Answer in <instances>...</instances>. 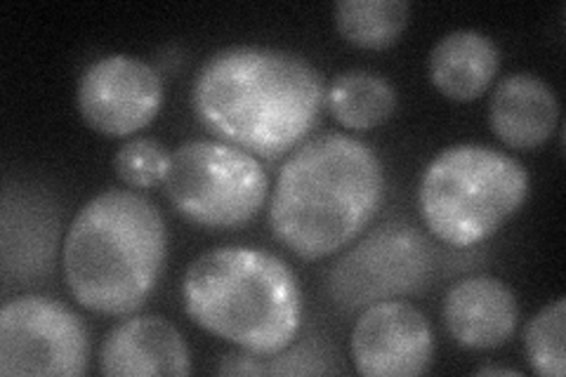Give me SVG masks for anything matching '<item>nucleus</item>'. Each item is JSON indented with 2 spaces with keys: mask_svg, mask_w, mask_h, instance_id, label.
I'll list each match as a JSON object with an SVG mask.
<instances>
[{
  "mask_svg": "<svg viewBox=\"0 0 566 377\" xmlns=\"http://www.w3.org/2000/svg\"><path fill=\"white\" fill-rule=\"evenodd\" d=\"M326 104L324 76L297 52L232 45L208 57L191 87L193 114L220 142L258 158L295 149Z\"/></svg>",
  "mask_w": 566,
  "mask_h": 377,
  "instance_id": "1",
  "label": "nucleus"
},
{
  "mask_svg": "<svg viewBox=\"0 0 566 377\" xmlns=\"http://www.w3.org/2000/svg\"><path fill=\"white\" fill-rule=\"evenodd\" d=\"M99 373L109 377H185L191 354L182 333L164 316H133L106 333L99 347Z\"/></svg>",
  "mask_w": 566,
  "mask_h": 377,
  "instance_id": "11",
  "label": "nucleus"
},
{
  "mask_svg": "<svg viewBox=\"0 0 566 377\" xmlns=\"http://www.w3.org/2000/svg\"><path fill=\"white\" fill-rule=\"evenodd\" d=\"M397 90L374 71L352 69L335 76L326 90V106L343 128L366 133L374 130L397 112Z\"/></svg>",
  "mask_w": 566,
  "mask_h": 377,
  "instance_id": "15",
  "label": "nucleus"
},
{
  "mask_svg": "<svg viewBox=\"0 0 566 377\" xmlns=\"http://www.w3.org/2000/svg\"><path fill=\"white\" fill-rule=\"evenodd\" d=\"M566 297H557L528 321L524 331L526 362L543 377H564L566 373Z\"/></svg>",
  "mask_w": 566,
  "mask_h": 377,
  "instance_id": "17",
  "label": "nucleus"
},
{
  "mask_svg": "<svg viewBox=\"0 0 566 377\" xmlns=\"http://www.w3.org/2000/svg\"><path fill=\"white\" fill-rule=\"evenodd\" d=\"M333 20L349 45L385 50L399 43L411 20V6L406 0H340Z\"/></svg>",
  "mask_w": 566,
  "mask_h": 377,
  "instance_id": "16",
  "label": "nucleus"
},
{
  "mask_svg": "<svg viewBox=\"0 0 566 377\" xmlns=\"http://www.w3.org/2000/svg\"><path fill=\"white\" fill-rule=\"evenodd\" d=\"M430 276L432 250L422 233L387 222L331 266L328 293L338 307L354 312L420 293Z\"/></svg>",
  "mask_w": 566,
  "mask_h": 377,
  "instance_id": "7",
  "label": "nucleus"
},
{
  "mask_svg": "<svg viewBox=\"0 0 566 377\" xmlns=\"http://www.w3.org/2000/svg\"><path fill=\"white\" fill-rule=\"evenodd\" d=\"M349 349L354 368L366 377H416L432 364L434 335L413 304L387 300L361 312Z\"/></svg>",
  "mask_w": 566,
  "mask_h": 377,
  "instance_id": "10",
  "label": "nucleus"
},
{
  "mask_svg": "<svg viewBox=\"0 0 566 377\" xmlns=\"http://www.w3.org/2000/svg\"><path fill=\"white\" fill-rule=\"evenodd\" d=\"M501 69V52L486 33L458 29L432 48L428 76L453 102L480 100Z\"/></svg>",
  "mask_w": 566,
  "mask_h": 377,
  "instance_id": "14",
  "label": "nucleus"
},
{
  "mask_svg": "<svg viewBox=\"0 0 566 377\" xmlns=\"http://www.w3.org/2000/svg\"><path fill=\"white\" fill-rule=\"evenodd\" d=\"M164 191L187 222L239 229L268 201L270 177L253 154L220 139H191L170 151Z\"/></svg>",
  "mask_w": 566,
  "mask_h": 377,
  "instance_id": "6",
  "label": "nucleus"
},
{
  "mask_svg": "<svg viewBox=\"0 0 566 377\" xmlns=\"http://www.w3.org/2000/svg\"><path fill=\"white\" fill-rule=\"evenodd\" d=\"M493 135L505 147L528 151L545 145L559 123V100L553 85L534 74L505 76L495 85L489 104Z\"/></svg>",
  "mask_w": 566,
  "mask_h": 377,
  "instance_id": "13",
  "label": "nucleus"
},
{
  "mask_svg": "<svg viewBox=\"0 0 566 377\" xmlns=\"http://www.w3.org/2000/svg\"><path fill=\"white\" fill-rule=\"evenodd\" d=\"M517 158L486 145H453L424 168L418 206L434 237L453 248L484 243L528 199Z\"/></svg>",
  "mask_w": 566,
  "mask_h": 377,
  "instance_id": "5",
  "label": "nucleus"
},
{
  "mask_svg": "<svg viewBox=\"0 0 566 377\" xmlns=\"http://www.w3.org/2000/svg\"><path fill=\"white\" fill-rule=\"evenodd\" d=\"M441 316L455 345L470 352H491L515 335L520 304L501 279L470 276L447 293Z\"/></svg>",
  "mask_w": 566,
  "mask_h": 377,
  "instance_id": "12",
  "label": "nucleus"
},
{
  "mask_svg": "<svg viewBox=\"0 0 566 377\" xmlns=\"http://www.w3.org/2000/svg\"><path fill=\"white\" fill-rule=\"evenodd\" d=\"M91 364L83 318L45 295H20L0 312V375L78 377Z\"/></svg>",
  "mask_w": 566,
  "mask_h": 377,
  "instance_id": "8",
  "label": "nucleus"
},
{
  "mask_svg": "<svg viewBox=\"0 0 566 377\" xmlns=\"http://www.w3.org/2000/svg\"><path fill=\"white\" fill-rule=\"evenodd\" d=\"M476 375H505V377H522L520 370L515 368H499V366H484L476 370Z\"/></svg>",
  "mask_w": 566,
  "mask_h": 377,
  "instance_id": "20",
  "label": "nucleus"
},
{
  "mask_svg": "<svg viewBox=\"0 0 566 377\" xmlns=\"http://www.w3.org/2000/svg\"><path fill=\"white\" fill-rule=\"evenodd\" d=\"M382 199L378 154L349 135L324 133L283 164L270 201V227L293 255L322 260L357 239Z\"/></svg>",
  "mask_w": 566,
  "mask_h": 377,
  "instance_id": "2",
  "label": "nucleus"
},
{
  "mask_svg": "<svg viewBox=\"0 0 566 377\" xmlns=\"http://www.w3.org/2000/svg\"><path fill=\"white\" fill-rule=\"evenodd\" d=\"M182 302L201 331L255 356L289 349L303 326L293 269L258 248L227 245L199 255L185 274Z\"/></svg>",
  "mask_w": 566,
  "mask_h": 377,
  "instance_id": "4",
  "label": "nucleus"
},
{
  "mask_svg": "<svg viewBox=\"0 0 566 377\" xmlns=\"http://www.w3.org/2000/svg\"><path fill=\"white\" fill-rule=\"evenodd\" d=\"M166 255L168 229L158 208L133 189H106L66 231V289L87 312L128 316L154 293Z\"/></svg>",
  "mask_w": 566,
  "mask_h": 377,
  "instance_id": "3",
  "label": "nucleus"
},
{
  "mask_svg": "<svg viewBox=\"0 0 566 377\" xmlns=\"http://www.w3.org/2000/svg\"><path fill=\"white\" fill-rule=\"evenodd\" d=\"M220 375H264L262 370V358L255 354H227L218 366Z\"/></svg>",
  "mask_w": 566,
  "mask_h": 377,
  "instance_id": "19",
  "label": "nucleus"
},
{
  "mask_svg": "<svg viewBox=\"0 0 566 377\" xmlns=\"http://www.w3.org/2000/svg\"><path fill=\"white\" fill-rule=\"evenodd\" d=\"M78 114L104 137H133L164 106L158 71L133 55H106L87 64L76 90Z\"/></svg>",
  "mask_w": 566,
  "mask_h": 377,
  "instance_id": "9",
  "label": "nucleus"
},
{
  "mask_svg": "<svg viewBox=\"0 0 566 377\" xmlns=\"http://www.w3.org/2000/svg\"><path fill=\"white\" fill-rule=\"evenodd\" d=\"M170 154L151 137H130L114 156V170L130 189L164 187Z\"/></svg>",
  "mask_w": 566,
  "mask_h": 377,
  "instance_id": "18",
  "label": "nucleus"
}]
</instances>
